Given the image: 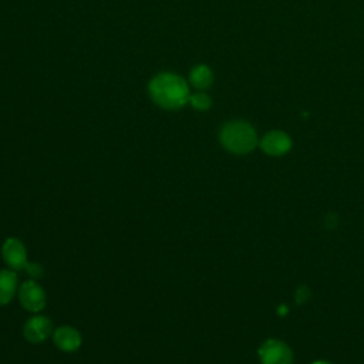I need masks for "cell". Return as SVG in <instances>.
I'll list each match as a JSON object with an SVG mask.
<instances>
[{
	"instance_id": "6da1fadb",
	"label": "cell",
	"mask_w": 364,
	"mask_h": 364,
	"mask_svg": "<svg viewBox=\"0 0 364 364\" xmlns=\"http://www.w3.org/2000/svg\"><path fill=\"white\" fill-rule=\"evenodd\" d=\"M148 93L154 104L168 111L185 107L191 96L188 83L174 73H161L155 76L148 84Z\"/></svg>"
},
{
	"instance_id": "7a4b0ae2",
	"label": "cell",
	"mask_w": 364,
	"mask_h": 364,
	"mask_svg": "<svg viewBox=\"0 0 364 364\" xmlns=\"http://www.w3.org/2000/svg\"><path fill=\"white\" fill-rule=\"evenodd\" d=\"M219 141L226 151L235 155L249 154L259 144L256 130L249 123L242 120L226 123L221 128Z\"/></svg>"
},
{
	"instance_id": "3957f363",
	"label": "cell",
	"mask_w": 364,
	"mask_h": 364,
	"mask_svg": "<svg viewBox=\"0 0 364 364\" xmlns=\"http://www.w3.org/2000/svg\"><path fill=\"white\" fill-rule=\"evenodd\" d=\"M18 297L21 304L31 313H40L46 307V293L43 287L35 280L29 279L18 290Z\"/></svg>"
},
{
	"instance_id": "277c9868",
	"label": "cell",
	"mask_w": 364,
	"mask_h": 364,
	"mask_svg": "<svg viewBox=\"0 0 364 364\" xmlns=\"http://www.w3.org/2000/svg\"><path fill=\"white\" fill-rule=\"evenodd\" d=\"M259 358L262 364H292L293 351L292 348L280 341L269 338L259 347Z\"/></svg>"
},
{
	"instance_id": "5b68a950",
	"label": "cell",
	"mask_w": 364,
	"mask_h": 364,
	"mask_svg": "<svg viewBox=\"0 0 364 364\" xmlns=\"http://www.w3.org/2000/svg\"><path fill=\"white\" fill-rule=\"evenodd\" d=\"M53 334V324L48 316L36 313L29 317L23 327L25 338L32 344H40Z\"/></svg>"
},
{
	"instance_id": "8992f818",
	"label": "cell",
	"mask_w": 364,
	"mask_h": 364,
	"mask_svg": "<svg viewBox=\"0 0 364 364\" xmlns=\"http://www.w3.org/2000/svg\"><path fill=\"white\" fill-rule=\"evenodd\" d=\"M2 256L5 263L12 269V270H22L26 268V265L29 263L28 259V250L25 243L12 236L8 238L4 245H2Z\"/></svg>"
},
{
	"instance_id": "52a82bcc",
	"label": "cell",
	"mask_w": 364,
	"mask_h": 364,
	"mask_svg": "<svg viewBox=\"0 0 364 364\" xmlns=\"http://www.w3.org/2000/svg\"><path fill=\"white\" fill-rule=\"evenodd\" d=\"M259 147L269 157H282L292 150V138L280 130H273L262 137Z\"/></svg>"
},
{
	"instance_id": "ba28073f",
	"label": "cell",
	"mask_w": 364,
	"mask_h": 364,
	"mask_svg": "<svg viewBox=\"0 0 364 364\" xmlns=\"http://www.w3.org/2000/svg\"><path fill=\"white\" fill-rule=\"evenodd\" d=\"M52 337H53L55 346L63 353H75L83 344V338H82L80 331L73 326H60V327H57L53 331Z\"/></svg>"
},
{
	"instance_id": "9c48e42d",
	"label": "cell",
	"mask_w": 364,
	"mask_h": 364,
	"mask_svg": "<svg viewBox=\"0 0 364 364\" xmlns=\"http://www.w3.org/2000/svg\"><path fill=\"white\" fill-rule=\"evenodd\" d=\"M19 290V279L16 270L2 269L0 270V306L9 304Z\"/></svg>"
},
{
	"instance_id": "30bf717a",
	"label": "cell",
	"mask_w": 364,
	"mask_h": 364,
	"mask_svg": "<svg viewBox=\"0 0 364 364\" xmlns=\"http://www.w3.org/2000/svg\"><path fill=\"white\" fill-rule=\"evenodd\" d=\"M189 83L194 89L198 92H204L209 89L214 83V73L212 70L205 65L195 66L189 73Z\"/></svg>"
},
{
	"instance_id": "8fae6325",
	"label": "cell",
	"mask_w": 364,
	"mask_h": 364,
	"mask_svg": "<svg viewBox=\"0 0 364 364\" xmlns=\"http://www.w3.org/2000/svg\"><path fill=\"white\" fill-rule=\"evenodd\" d=\"M188 104H191V107L195 109V110H198V111H206V110L211 109L212 100H211V97H209L206 93H204V92H197V93H194V94L189 96Z\"/></svg>"
},
{
	"instance_id": "7c38bea8",
	"label": "cell",
	"mask_w": 364,
	"mask_h": 364,
	"mask_svg": "<svg viewBox=\"0 0 364 364\" xmlns=\"http://www.w3.org/2000/svg\"><path fill=\"white\" fill-rule=\"evenodd\" d=\"M25 270H26L33 279L40 277V276L43 275V268H42L39 263H32V262H29V263L26 265Z\"/></svg>"
},
{
	"instance_id": "4fadbf2b",
	"label": "cell",
	"mask_w": 364,
	"mask_h": 364,
	"mask_svg": "<svg viewBox=\"0 0 364 364\" xmlns=\"http://www.w3.org/2000/svg\"><path fill=\"white\" fill-rule=\"evenodd\" d=\"M313 364H330V363H326V361H316V363H313Z\"/></svg>"
}]
</instances>
